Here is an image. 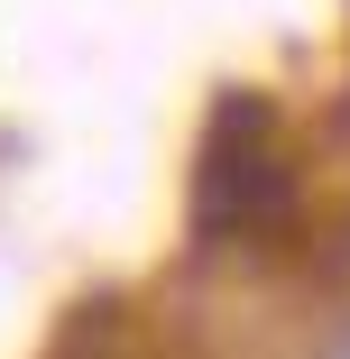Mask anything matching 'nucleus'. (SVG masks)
<instances>
[{
  "mask_svg": "<svg viewBox=\"0 0 350 359\" xmlns=\"http://www.w3.org/2000/svg\"><path fill=\"white\" fill-rule=\"evenodd\" d=\"M295 231V157H286V120L267 93L231 83L203 120V157H194V240L203 249H267Z\"/></svg>",
  "mask_w": 350,
  "mask_h": 359,
  "instance_id": "nucleus-1",
  "label": "nucleus"
}]
</instances>
